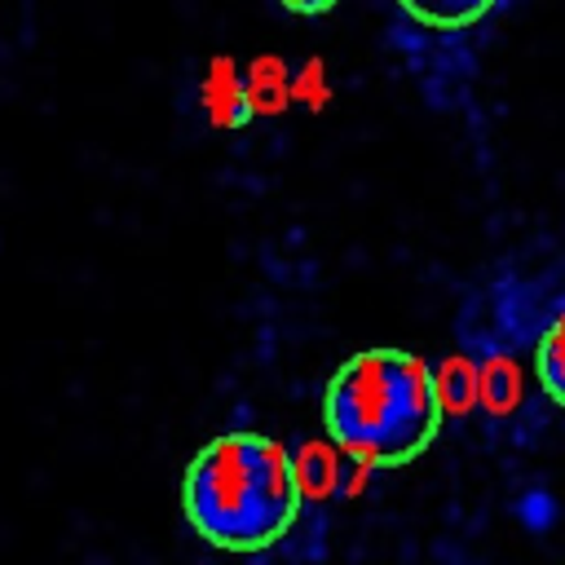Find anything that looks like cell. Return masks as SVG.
<instances>
[{
    "label": "cell",
    "mask_w": 565,
    "mask_h": 565,
    "mask_svg": "<svg viewBox=\"0 0 565 565\" xmlns=\"http://www.w3.org/2000/svg\"><path fill=\"white\" fill-rule=\"evenodd\" d=\"M181 512L207 547L265 552L300 516L296 459L265 433H221L185 463Z\"/></svg>",
    "instance_id": "obj_1"
},
{
    "label": "cell",
    "mask_w": 565,
    "mask_h": 565,
    "mask_svg": "<svg viewBox=\"0 0 565 565\" xmlns=\"http://www.w3.org/2000/svg\"><path fill=\"white\" fill-rule=\"evenodd\" d=\"M327 437L375 468L411 463L441 428V384L406 349H362L335 366L322 393Z\"/></svg>",
    "instance_id": "obj_2"
},
{
    "label": "cell",
    "mask_w": 565,
    "mask_h": 565,
    "mask_svg": "<svg viewBox=\"0 0 565 565\" xmlns=\"http://www.w3.org/2000/svg\"><path fill=\"white\" fill-rule=\"evenodd\" d=\"M534 375H539L543 393H547L556 406H565V313L552 318V327L543 331L539 353H534Z\"/></svg>",
    "instance_id": "obj_3"
},
{
    "label": "cell",
    "mask_w": 565,
    "mask_h": 565,
    "mask_svg": "<svg viewBox=\"0 0 565 565\" xmlns=\"http://www.w3.org/2000/svg\"><path fill=\"white\" fill-rule=\"evenodd\" d=\"M402 9L411 18H419L424 26L455 31V26H472L477 18H486L494 9V0H402Z\"/></svg>",
    "instance_id": "obj_4"
},
{
    "label": "cell",
    "mask_w": 565,
    "mask_h": 565,
    "mask_svg": "<svg viewBox=\"0 0 565 565\" xmlns=\"http://www.w3.org/2000/svg\"><path fill=\"white\" fill-rule=\"evenodd\" d=\"M221 75H212V84H207V102H212V115H216V124H225V128H243L247 119H252V97H247V88L225 71V66H216Z\"/></svg>",
    "instance_id": "obj_5"
},
{
    "label": "cell",
    "mask_w": 565,
    "mask_h": 565,
    "mask_svg": "<svg viewBox=\"0 0 565 565\" xmlns=\"http://www.w3.org/2000/svg\"><path fill=\"white\" fill-rule=\"evenodd\" d=\"M516 508H521V521H525V525H534V530L552 525V516H556V503H552V494H547V490H530Z\"/></svg>",
    "instance_id": "obj_6"
},
{
    "label": "cell",
    "mask_w": 565,
    "mask_h": 565,
    "mask_svg": "<svg viewBox=\"0 0 565 565\" xmlns=\"http://www.w3.org/2000/svg\"><path fill=\"white\" fill-rule=\"evenodd\" d=\"M287 13H300V18H313V13H327L335 9V0H278Z\"/></svg>",
    "instance_id": "obj_7"
}]
</instances>
